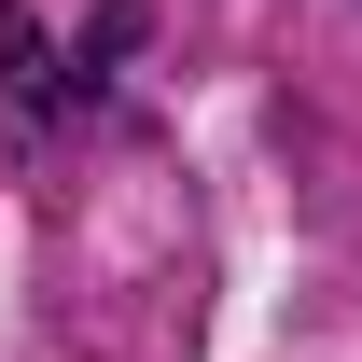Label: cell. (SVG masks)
I'll list each match as a JSON object with an SVG mask.
<instances>
[{
    "label": "cell",
    "mask_w": 362,
    "mask_h": 362,
    "mask_svg": "<svg viewBox=\"0 0 362 362\" xmlns=\"http://www.w3.org/2000/svg\"><path fill=\"white\" fill-rule=\"evenodd\" d=\"M0 84L28 98V112H42V98H56V56H42V28H28L14 0H0Z\"/></svg>",
    "instance_id": "obj_1"
}]
</instances>
